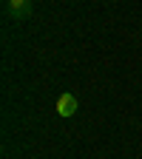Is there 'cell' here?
Returning a JSON list of instances; mask_svg holds the SVG:
<instances>
[{"mask_svg":"<svg viewBox=\"0 0 142 159\" xmlns=\"http://www.w3.org/2000/svg\"><path fill=\"white\" fill-rule=\"evenodd\" d=\"M6 14L11 20H29L34 14V6H31V0H6Z\"/></svg>","mask_w":142,"mask_h":159,"instance_id":"obj_1","label":"cell"},{"mask_svg":"<svg viewBox=\"0 0 142 159\" xmlns=\"http://www.w3.org/2000/svg\"><path fill=\"white\" fill-rule=\"evenodd\" d=\"M77 108H80V99L71 91H63V94H60V99H57V114L63 116V119H71L77 114Z\"/></svg>","mask_w":142,"mask_h":159,"instance_id":"obj_2","label":"cell"}]
</instances>
